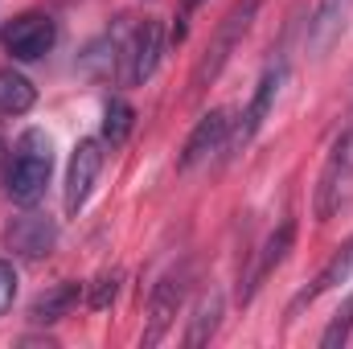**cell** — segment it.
<instances>
[{
    "instance_id": "cell-10",
    "label": "cell",
    "mask_w": 353,
    "mask_h": 349,
    "mask_svg": "<svg viewBox=\"0 0 353 349\" xmlns=\"http://www.w3.org/2000/svg\"><path fill=\"white\" fill-rule=\"evenodd\" d=\"M4 239H8V247L17 255L46 259L54 251V243H58V222L50 214H21V218H12V226L4 230Z\"/></svg>"
},
{
    "instance_id": "cell-12",
    "label": "cell",
    "mask_w": 353,
    "mask_h": 349,
    "mask_svg": "<svg viewBox=\"0 0 353 349\" xmlns=\"http://www.w3.org/2000/svg\"><path fill=\"white\" fill-rule=\"evenodd\" d=\"M350 12L353 0H316V12L308 17V50L316 58H325L341 41V33L350 25Z\"/></svg>"
},
{
    "instance_id": "cell-4",
    "label": "cell",
    "mask_w": 353,
    "mask_h": 349,
    "mask_svg": "<svg viewBox=\"0 0 353 349\" xmlns=\"http://www.w3.org/2000/svg\"><path fill=\"white\" fill-rule=\"evenodd\" d=\"M161 54H165V21L144 17L119 54L123 58V83H148L161 66Z\"/></svg>"
},
{
    "instance_id": "cell-1",
    "label": "cell",
    "mask_w": 353,
    "mask_h": 349,
    "mask_svg": "<svg viewBox=\"0 0 353 349\" xmlns=\"http://www.w3.org/2000/svg\"><path fill=\"white\" fill-rule=\"evenodd\" d=\"M259 8H263V0H239V4L218 21V29H214V37H210V46H205V54L197 58V66H193V74H189V94H193V99L205 94V87L218 83V74L226 70L230 54L239 50V41H243L247 29L255 25Z\"/></svg>"
},
{
    "instance_id": "cell-5",
    "label": "cell",
    "mask_w": 353,
    "mask_h": 349,
    "mask_svg": "<svg viewBox=\"0 0 353 349\" xmlns=\"http://www.w3.org/2000/svg\"><path fill=\"white\" fill-rule=\"evenodd\" d=\"M185 292H189V267H176V271L157 279V288L148 296V325H144V337H140L144 346H161L165 341V333L173 329V317H176V308H181V300H185Z\"/></svg>"
},
{
    "instance_id": "cell-19",
    "label": "cell",
    "mask_w": 353,
    "mask_h": 349,
    "mask_svg": "<svg viewBox=\"0 0 353 349\" xmlns=\"http://www.w3.org/2000/svg\"><path fill=\"white\" fill-rule=\"evenodd\" d=\"M115 296H119V271H103V275L90 283L87 304L94 308V312H103V308H111V304H115Z\"/></svg>"
},
{
    "instance_id": "cell-6",
    "label": "cell",
    "mask_w": 353,
    "mask_h": 349,
    "mask_svg": "<svg viewBox=\"0 0 353 349\" xmlns=\"http://www.w3.org/2000/svg\"><path fill=\"white\" fill-rule=\"evenodd\" d=\"M54 41H58V25L46 12H25L4 25V50L17 62H37L41 54L54 50Z\"/></svg>"
},
{
    "instance_id": "cell-7",
    "label": "cell",
    "mask_w": 353,
    "mask_h": 349,
    "mask_svg": "<svg viewBox=\"0 0 353 349\" xmlns=\"http://www.w3.org/2000/svg\"><path fill=\"white\" fill-rule=\"evenodd\" d=\"M99 169H103V144L99 140H79V148L70 152V165H66V214L79 218V210L87 206L90 189L99 181Z\"/></svg>"
},
{
    "instance_id": "cell-11",
    "label": "cell",
    "mask_w": 353,
    "mask_h": 349,
    "mask_svg": "<svg viewBox=\"0 0 353 349\" xmlns=\"http://www.w3.org/2000/svg\"><path fill=\"white\" fill-rule=\"evenodd\" d=\"M279 87H283V66H271L263 70V79H259V87L251 94V103H247V111H243V119H239V128H234V148L243 152L255 136H259V128L267 123V115H271V107H275V99H279Z\"/></svg>"
},
{
    "instance_id": "cell-21",
    "label": "cell",
    "mask_w": 353,
    "mask_h": 349,
    "mask_svg": "<svg viewBox=\"0 0 353 349\" xmlns=\"http://www.w3.org/2000/svg\"><path fill=\"white\" fill-rule=\"evenodd\" d=\"M197 4H201V0H185V12H189V8H197Z\"/></svg>"
},
{
    "instance_id": "cell-18",
    "label": "cell",
    "mask_w": 353,
    "mask_h": 349,
    "mask_svg": "<svg viewBox=\"0 0 353 349\" xmlns=\"http://www.w3.org/2000/svg\"><path fill=\"white\" fill-rule=\"evenodd\" d=\"M350 333H353V292L345 296V304L337 308V317L329 321V329L321 333V349H341L350 341Z\"/></svg>"
},
{
    "instance_id": "cell-20",
    "label": "cell",
    "mask_w": 353,
    "mask_h": 349,
    "mask_svg": "<svg viewBox=\"0 0 353 349\" xmlns=\"http://www.w3.org/2000/svg\"><path fill=\"white\" fill-rule=\"evenodd\" d=\"M12 300H17V267L8 259H0V317L12 308Z\"/></svg>"
},
{
    "instance_id": "cell-16",
    "label": "cell",
    "mask_w": 353,
    "mask_h": 349,
    "mask_svg": "<svg viewBox=\"0 0 353 349\" xmlns=\"http://www.w3.org/2000/svg\"><path fill=\"white\" fill-rule=\"evenodd\" d=\"M33 103H37V90L25 74L0 70V115H25Z\"/></svg>"
},
{
    "instance_id": "cell-17",
    "label": "cell",
    "mask_w": 353,
    "mask_h": 349,
    "mask_svg": "<svg viewBox=\"0 0 353 349\" xmlns=\"http://www.w3.org/2000/svg\"><path fill=\"white\" fill-rule=\"evenodd\" d=\"M132 123H136V107L128 99H111L107 111H103V144L119 148L132 136Z\"/></svg>"
},
{
    "instance_id": "cell-9",
    "label": "cell",
    "mask_w": 353,
    "mask_h": 349,
    "mask_svg": "<svg viewBox=\"0 0 353 349\" xmlns=\"http://www.w3.org/2000/svg\"><path fill=\"white\" fill-rule=\"evenodd\" d=\"M292 247H296V222H292V218H283V222L267 235V243L259 247V259H255V267H251L247 283L239 288V300H243V304H251V300H255V292L271 279V271L288 259V251H292Z\"/></svg>"
},
{
    "instance_id": "cell-2",
    "label": "cell",
    "mask_w": 353,
    "mask_h": 349,
    "mask_svg": "<svg viewBox=\"0 0 353 349\" xmlns=\"http://www.w3.org/2000/svg\"><path fill=\"white\" fill-rule=\"evenodd\" d=\"M54 173V148H50V136L46 132H25L12 148V161H8V177H4V189L17 206H33L41 201L46 185Z\"/></svg>"
},
{
    "instance_id": "cell-15",
    "label": "cell",
    "mask_w": 353,
    "mask_h": 349,
    "mask_svg": "<svg viewBox=\"0 0 353 349\" xmlns=\"http://www.w3.org/2000/svg\"><path fill=\"white\" fill-rule=\"evenodd\" d=\"M222 308H226V300H222V292L218 288H210L197 304H193V317H189V329H185V346L197 349V346H210V337L218 333V325H222Z\"/></svg>"
},
{
    "instance_id": "cell-14",
    "label": "cell",
    "mask_w": 353,
    "mask_h": 349,
    "mask_svg": "<svg viewBox=\"0 0 353 349\" xmlns=\"http://www.w3.org/2000/svg\"><path fill=\"white\" fill-rule=\"evenodd\" d=\"M79 300H83V283L62 279V283L46 288V292L29 304V321H33V325H54V321L70 317V312L79 308Z\"/></svg>"
},
{
    "instance_id": "cell-8",
    "label": "cell",
    "mask_w": 353,
    "mask_h": 349,
    "mask_svg": "<svg viewBox=\"0 0 353 349\" xmlns=\"http://www.w3.org/2000/svg\"><path fill=\"white\" fill-rule=\"evenodd\" d=\"M226 140H230V111H226V107L205 111V115L197 119V128L189 132V140H185L181 169H197V165H205L210 157H218V152L226 148Z\"/></svg>"
},
{
    "instance_id": "cell-3",
    "label": "cell",
    "mask_w": 353,
    "mask_h": 349,
    "mask_svg": "<svg viewBox=\"0 0 353 349\" xmlns=\"http://www.w3.org/2000/svg\"><path fill=\"white\" fill-rule=\"evenodd\" d=\"M350 181H353V128H345V132L333 140L329 161H325L321 181H316V201H312L316 222H329V218L341 210V201H345V193H350Z\"/></svg>"
},
{
    "instance_id": "cell-13",
    "label": "cell",
    "mask_w": 353,
    "mask_h": 349,
    "mask_svg": "<svg viewBox=\"0 0 353 349\" xmlns=\"http://www.w3.org/2000/svg\"><path fill=\"white\" fill-rule=\"evenodd\" d=\"M353 283V239L345 247H337V255L321 267V275L312 279V288H304V292H296V300L288 304V317H296L300 308H308V304H316L325 292H333V288H345Z\"/></svg>"
}]
</instances>
